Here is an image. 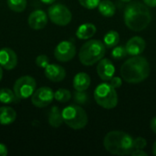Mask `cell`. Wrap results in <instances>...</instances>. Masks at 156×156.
Segmentation results:
<instances>
[{"instance_id": "cell-1", "label": "cell", "mask_w": 156, "mask_h": 156, "mask_svg": "<svg viewBox=\"0 0 156 156\" xmlns=\"http://www.w3.org/2000/svg\"><path fill=\"white\" fill-rule=\"evenodd\" d=\"M150 74L148 60L139 56H134L125 61L121 68V76L131 84H137L144 81Z\"/></svg>"}, {"instance_id": "cell-2", "label": "cell", "mask_w": 156, "mask_h": 156, "mask_svg": "<svg viewBox=\"0 0 156 156\" xmlns=\"http://www.w3.org/2000/svg\"><path fill=\"white\" fill-rule=\"evenodd\" d=\"M151 20L150 10L140 2L130 3L124 10V23L131 30L142 31L149 26Z\"/></svg>"}, {"instance_id": "cell-3", "label": "cell", "mask_w": 156, "mask_h": 156, "mask_svg": "<svg viewBox=\"0 0 156 156\" xmlns=\"http://www.w3.org/2000/svg\"><path fill=\"white\" fill-rule=\"evenodd\" d=\"M105 149L115 155L131 154L134 148V139L127 133L112 131L106 134L103 140Z\"/></svg>"}, {"instance_id": "cell-4", "label": "cell", "mask_w": 156, "mask_h": 156, "mask_svg": "<svg viewBox=\"0 0 156 156\" xmlns=\"http://www.w3.org/2000/svg\"><path fill=\"white\" fill-rule=\"evenodd\" d=\"M106 52V47L103 42L97 39H90L84 43L80 48L79 58L81 64L91 66L100 61Z\"/></svg>"}, {"instance_id": "cell-5", "label": "cell", "mask_w": 156, "mask_h": 156, "mask_svg": "<svg viewBox=\"0 0 156 156\" xmlns=\"http://www.w3.org/2000/svg\"><path fill=\"white\" fill-rule=\"evenodd\" d=\"M62 117L64 122L73 130H80L85 128L88 123V116L86 112L79 105H69L62 110Z\"/></svg>"}, {"instance_id": "cell-6", "label": "cell", "mask_w": 156, "mask_h": 156, "mask_svg": "<svg viewBox=\"0 0 156 156\" xmlns=\"http://www.w3.org/2000/svg\"><path fill=\"white\" fill-rule=\"evenodd\" d=\"M94 99L104 109H113L118 104V94L110 83H101L94 90Z\"/></svg>"}, {"instance_id": "cell-7", "label": "cell", "mask_w": 156, "mask_h": 156, "mask_svg": "<svg viewBox=\"0 0 156 156\" xmlns=\"http://www.w3.org/2000/svg\"><path fill=\"white\" fill-rule=\"evenodd\" d=\"M37 82L31 76H23L16 80L13 90L18 100H26L32 96L36 90Z\"/></svg>"}, {"instance_id": "cell-8", "label": "cell", "mask_w": 156, "mask_h": 156, "mask_svg": "<svg viewBox=\"0 0 156 156\" xmlns=\"http://www.w3.org/2000/svg\"><path fill=\"white\" fill-rule=\"evenodd\" d=\"M48 16L51 22L60 27L69 25L72 19L70 10L62 4H52L48 10Z\"/></svg>"}, {"instance_id": "cell-9", "label": "cell", "mask_w": 156, "mask_h": 156, "mask_svg": "<svg viewBox=\"0 0 156 156\" xmlns=\"http://www.w3.org/2000/svg\"><path fill=\"white\" fill-rule=\"evenodd\" d=\"M54 100V92L48 87H41L34 91L31 96V102L37 108L48 106Z\"/></svg>"}, {"instance_id": "cell-10", "label": "cell", "mask_w": 156, "mask_h": 156, "mask_svg": "<svg viewBox=\"0 0 156 156\" xmlns=\"http://www.w3.org/2000/svg\"><path fill=\"white\" fill-rule=\"evenodd\" d=\"M76 55V47L71 41L64 40L57 45L54 50V56L60 62H68Z\"/></svg>"}, {"instance_id": "cell-11", "label": "cell", "mask_w": 156, "mask_h": 156, "mask_svg": "<svg viewBox=\"0 0 156 156\" xmlns=\"http://www.w3.org/2000/svg\"><path fill=\"white\" fill-rule=\"evenodd\" d=\"M17 64V56L16 52L10 48H3L0 49V66L6 69L11 70L16 68Z\"/></svg>"}, {"instance_id": "cell-12", "label": "cell", "mask_w": 156, "mask_h": 156, "mask_svg": "<svg viewBox=\"0 0 156 156\" xmlns=\"http://www.w3.org/2000/svg\"><path fill=\"white\" fill-rule=\"evenodd\" d=\"M97 73L102 80H111L114 76L115 67L109 58H102L97 65Z\"/></svg>"}, {"instance_id": "cell-13", "label": "cell", "mask_w": 156, "mask_h": 156, "mask_svg": "<svg viewBox=\"0 0 156 156\" xmlns=\"http://www.w3.org/2000/svg\"><path fill=\"white\" fill-rule=\"evenodd\" d=\"M48 18V16H47V14L43 10L37 9V10H34L29 15L27 23L31 28L39 30V29L44 28L47 26Z\"/></svg>"}, {"instance_id": "cell-14", "label": "cell", "mask_w": 156, "mask_h": 156, "mask_svg": "<svg viewBox=\"0 0 156 156\" xmlns=\"http://www.w3.org/2000/svg\"><path fill=\"white\" fill-rule=\"evenodd\" d=\"M145 46L146 43L144 39L141 37L136 36V37H133L127 41L125 45V48L129 56L134 57L142 54L145 49Z\"/></svg>"}, {"instance_id": "cell-15", "label": "cell", "mask_w": 156, "mask_h": 156, "mask_svg": "<svg viewBox=\"0 0 156 156\" xmlns=\"http://www.w3.org/2000/svg\"><path fill=\"white\" fill-rule=\"evenodd\" d=\"M45 76L48 80L53 82H58L65 79L66 77V70L63 67L58 64H48L44 69Z\"/></svg>"}, {"instance_id": "cell-16", "label": "cell", "mask_w": 156, "mask_h": 156, "mask_svg": "<svg viewBox=\"0 0 156 156\" xmlns=\"http://www.w3.org/2000/svg\"><path fill=\"white\" fill-rule=\"evenodd\" d=\"M90 85V77L85 72H80L73 79V87L75 90L84 91Z\"/></svg>"}, {"instance_id": "cell-17", "label": "cell", "mask_w": 156, "mask_h": 156, "mask_svg": "<svg viewBox=\"0 0 156 156\" xmlns=\"http://www.w3.org/2000/svg\"><path fill=\"white\" fill-rule=\"evenodd\" d=\"M16 111L8 106L0 107V124L8 125L16 121Z\"/></svg>"}, {"instance_id": "cell-18", "label": "cell", "mask_w": 156, "mask_h": 156, "mask_svg": "<svg viewBox=\"0 0 156 156\" xmlns=\"http://www.w3.org/2000/svg\"><path fill=\"white\" fill-rule=\"evenodd\" d=\"M96 27L91 24V23H85L80 25L77 31H76V36L79 39H89L91 37L94 36L96 33Z\"/></svg>"}, {"instance_id": "cell-19", "label": "cell", "mask_w": 156, "mask_h": 156, "mask_svg": "<svg viewBox=\"0 0 156 156\" xmlns=\"http://www.w3.org/2000/svg\"><path fill=\"white\" fill-rule=\"evenodd\" d=\"M64 122L62 112L57 106H53L48 114V123L53 128H58Z\"/></svg>"}, {"instance_id": "cell-20", "label": "cell", "mask_w": 156, "mask_h": 156, "mask_svg": "<svg viewBox=\"0 0 156 156\" xmlns=\"http://www.w3.org/2000/svg\"><path fill=\"white\" fill-rule=\"evenodd\" d=\"M99 12L105 17L112 16L116 12V6L111 0H103L98 5Z\"/></svg>"}, {"instance_id": "cell-21", "label": "cell", "mask_w": 156, "mask_h": 156, "mask_svg": "<svg viewBox=\"0 0 156 156\" xmlns=\"http://www.w3.org/2000/svg\"><path fill=\"white\" fill-rule=\"evenodd\" d=\"M18 101L17 97L16 96L14 90H11L8 88H2L0 89V102L4 104H11L15 103Z\"/></svg>"}, {"instance_id": "cell-22", "label": "cell", "mask_w": 156, "mask_h": 156, "mask_svg": "<svg viewBox=\"0 0 156 156\" xmlns=\"http://www.w3.org/2000/svg\"><path fill=\"white\" fill-rule=\"evenodd\" d=\"M120 41V35L115 30H110L108 31L103 37V43L106 48H112L118 45Z\"/></svg>"}, {"instance_id": "cell-23", "label": "cell", "mask_w": 156, "mask_h": 156, "mask_svg": "<svg viewBox=\"0 0 156 156\" xmlns=\"http://www.w3.org/2000/svg\"><path fill=\"white\" fill-rule=\"evenodd\" d=\"M8 7L16 13L23 12L27 7V0H6Z\"/></svg>"}, {"instance_id": "cell-24", "label": "cell", "mask_w": 156, "mask_h": 156, "mask_svg": "<svg viewBox=\"0 0 156 156\" xmlns=\"http://www.w3.org/2000/svg\"><path fill=\"white\" fill-rule=\"evenodd\" d=\"M71 93L67 89H58L54 92V99L59 102H67L70 100Z\"/></svg>"}, {"instance_id": "cell-25", "label": "cell", "mask_w": 156, "mask_h": 156, "mask_svg": "<svg viewBox=\"0 0 156 156\" xmlns=\"http://www.w3.org/2000/svg\"><path fill=\"white\" fill-rule=\"evenodd\" d=\"M127 55H128V54H127L125 46H115V47L112 48V57L114 59H116V60L122 59V58H124Z\"/></svg>"}, {"instance_id": "cell-26", "label": "cell", "mask_w": 156, "mask_h": 156, "mask_svg": "<svg viewBox=\"0 0 156 156\" xmlns=\"http://www.w3.org/2000/svg\"><path fill=\"white\" fill-rule=\"evenodd\" d=\"M74 101L78 103V104H85L88 100H89V97H88V94L84 91H80V90H75L74 92Z\"/></svg>"}, {"instance_id": "cell-27", "label": "cell", "mask_w": 156, "mask_h": 156, "mask_svg": "<svg viewBox=\"0 0 156 156\" xmlns=\"http://www.w3.org/2000/svg\"><path fill=\"white\" fill-rule=\"evenodd\" d=\"M80 4L87 9H95L98 7L101 0H79Z\"/></svg>"}, {"instance_id": "cell-28", "label": "cell", "mask_w": 156, "mask_h": 156, "mask_svg": "<svg viewBox=\"0 0 156 156\" xmlns=\"http://www.w3.org/2000/svg\"><path fill=\"white\" fill-rule=\"evenodd\" d=\"M36 64L41 69H45L49 64V59L46 55H38L36 58Z\"/></svg>"}, {"instance_id": "cell-29", "label": "cell", "mask_w": 156, "mask_h": 156, "mask_svg": "<svg viewBox=\"0 0 156 156\" xmlns=\"http://www.w3.org/2000/svg\"><path fill=\"white\" fill-rule=\"evenodd\" d=\"M147 145V142L143 137H137L134 139V148L135 149H144Z\"/></svg>"}, {"instance_id": "cell-30", "label": "cell", "mask_w": 156, "mask_h": 156, "mask_svg": "<svg viewBox=\"0 0 156 156\" xmlns=\"http://www.w3.org/2000/svg\"><path fill=\"white\" fill-rule=\"evenodd\" d=\"M110 84L114 88V89H117V88H120L122 84V79L120 77H113L111 80H110Z\"/></svg>"}, {"instance_id": "cell-31", "label": "cell", "mask_w": 156, "mask_h": 156, "mask_svg": "<svg viewBox=\"0 0 156 156\" xmlns=\"http://www.w3.org/2000/svg\"><path fill=\"white\" fill-rule=\"evenodd\" d=\"M133 156H146L147 154L145 152H144L142 149H135L133 151V153L131 154Z\"/></svg>"}, {"instance_id": "cell-32", "label": "cell", "mask_w": 156, "mask_h": 156, "mask_svg": "<svg viewBox=\"0 0 156 156\" xmlns=\"http://www.w3.org/2000/svg\"><path fill=\"white\" fill-rule=\"evenodd\" d=\"M7 154H8L7 147L5 144H0V156H5L7 155Z\"/></svg>"}, {"instance_id": "cell-33", "label": "cell", "mask_w": 156, "mask_h": 156, "mask_svg": "<svg viewBox=\"0 0 156 156\" xmlns=\"http://www.w3.org/2000/svg\"><path fill=\"white\" fill-rule=\"evenodd\" d=\"M144 3L149 7H155L156 0H144Z\"/></svg>"}, {"instance_id": "cell-34", "label": "cell", "mask_w": 156, "mask_h": 156, "mask_svg": "<svg viewBox=\"0 0 156 156\" xmlns=\"http://www.w3.org/2000/svg\"><path fill=\"white\" fill-rule=\"evenodd\" d=\"M150 127L152 129V131L156 134V117H154L152 120H151V122H150Z\"/></svg>"}, {"instance_id": "cell-35", "label": "cell", "mask_w": 156, "mask_h": 156, "mask_svg": "<svg viewBox=\"0 0 156 156\" xmlns=\"http://www.w3.org/2000/svg\"><path fill=\"white\" fill-rule=\"evenodd\" d=\"M40 1L46 5H52L55 2V0H40Z\"/></svg>"}, {"instance_id": "cell-36", "label": "cell", "mask_w": 156, "mask_h": 156, "mask_svg": "<svg viewBox=\"0 0 156 156\" xmlns=\"http://www.w3.org/2000/svg\"><path fill=\"white\" fill-rule=\"evenodd\" d=\"M153 154L156 156V141L154 142V145H153Z\"/></svg>"}, {"instance_id": "cell-37", "label": "cell", "mask_w": 156, "mask_h": 156, "mask_svg": "<svg viewBox=\"0 0 156 156\" xmlns=\"http://www.w3.org/2000/svg\"><path fill=\"white\" fill-rule=\"evenodd\" d=\"M3 68L0 66V80H2V78H3V69H2Z\"/></svg>"}, {"instance_id": "cell-38", "label": "cell", "mask_w": 156, "mask_h": 156, "mask_svg": "<svg viewBox=\"0 0 156 156\" xmlns=\"http://www.w3.org/2000/svg\"><path fill=\"white\" fill-rule=\"evenodd\" d=\"M122 2H127V3H128V2H131L132 0H122Z\"/></svg>"}]
</instances>
